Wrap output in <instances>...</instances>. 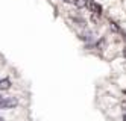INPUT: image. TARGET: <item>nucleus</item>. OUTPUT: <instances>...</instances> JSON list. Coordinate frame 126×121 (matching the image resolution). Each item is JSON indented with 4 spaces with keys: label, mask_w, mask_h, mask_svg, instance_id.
I'll return each mask as SVG.
<instances>
[{
    "label": "nucleus",
    "mask_w": 126,
    "mask_h": 121,
    "mask_svg": "<svg viewBox=\"0 0 126 121\" xmlns=\"http://www.w3.org/2000/svg\"><path fill=\"white\" fill-rule=\"evenodd\" d=\"M122 109H123V112L126 114V100H123V101H122Z\"/></svg>",
    "instance_id": "39448f33"
},
{
    "label": "nucleus",
    "mask_w": 126,
    "mask_h": 121,
    "mask_svg": "<svg viewBox=\"0 0 126 121\" xmlns=\"http://www.w3.org/2000/svg\"><path fill=\"white\" fill-rule=\"evenodd\" d=\"M18 105V100L15 97H5L0 100V109H12Z\"/></svg>",
    "instance_id": "f257e3e1"
},
{
    "label": "nucleus",
    "mask_w": 126,
    "mask_h": 121,
    "mask_svg": "<svg viewBox=\"0 0 126 121\" xmlns=\"http://www.w3.org/2000/svg\"><path fill=\"white\" fill-rule=\"evenodd\" d=\"M68 2H71V3H75L78 8H84V6H87V3H88V0H68Z\"/></svg>",
    "instance_id": "20e7f679"
},
{
    "label": "nucleus",
    "mask_w": 126,
    "mask_h": 121,
    "mask_svg": "<svg viewBox=\"0 0 126 121\" xmlns=\"http://www.w3.org/2000/svg\"><path fill=\"white\" fill-rule=\"evenodd\" d=\"M0 121H3V118H0Z\"/></svg>",
    "instance_id": "0eeeda50"
},
{
    "label": "nucleus",
    "mask_w": 126,
    "mask_h": 121,
    "mask_svg": "<svg viewBox=\"0 0 126 121\" xmlns=\"http://www.w3.org/2000/svg\"><path fill=\"white\" fill-rule=\"evenodd\" d=\"M123 121H126V114H125V115H123Z\"/></svg>",
    "instance_id": "423d86ee"
},
{
    "label": "nucleus",
    "mask_w": 126,
    "mask_h": 121,
    "mask_svg": "<svg viewBox=\"0 0 126 121\" xmlns=\"http://www.w3.org/2000/svg\"><path fill=\"white\" fill-rule=\"evenodd\" d=\"M11 88V80L9 79H2L0 80V91H6Z\"/></svg>",
    "instance_id": "7ed1b4c3"
},
{
    "label": "nucleus",
    "mask_w": 126,
    "mask_h": 121,
    "mask_svg": "<svg viewBox=\"0 0 126 121\" xmlns=\"http://www.w3.org/2000/svg\"><path fill=\"white\" fill-rule=\"evenodd\" d=\"M87 6L90 8V11H91L94 15H100V14H102V6L99 5V3H96L94 0H88Z\"/></svg>",
    "instance_id": "f03ea898"
}]
</instances>
